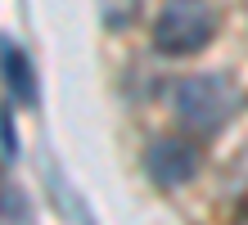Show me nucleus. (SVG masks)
<instances>
[{
	"mask_svg": "<svg viewBox=\"0 0 248 225\" xmlns=\"http://www.w3.org/2000/svg\"><path fill=\"white\" fill-rule=\"evenodd\" d=\"M171 108H176V117L199 131V135H217L230 117H235L239 108V90L230 77H221V72H203V77H185L176 81V95H171Z\"/></svg>",
	"mask_w": 248,
	"mask_h": 225,
	"instance_id": "1",
	"label": "nucleus"
},
{
	"mask_svg": "<svg viewBox=\"0 0 248 225\" xmlns=\"http://www.w3.org/2000/svg\"><path fill=\"white\" fill-rule=\"evenodd\" d=\"M217 36V9L208 0H167L163 14L154 18V45L167 59L199 54Z\"/></svg>",
	"mask_w": 248,
	"mask_h": 225,
	"instance_id": "2",
	"label": "nucleus"
},
{
	"mask_svg": "<svg viewBox=\"0 0 248 225\" xmlns=\"http://www.w3.org/2000/svg\"><path fill=\"white\" fill-rule=\"evenodd\" d=\"M144 171H149L154 185H185V180H194L199 171V149L181 140V135H167V140H154L149 144V153H144Z\"/></svg>",
	"mask_w": 248,
	"mask_h": 225,
	"instance_id": "3",
	"label": "nucleus"
},
{
	"mask_svg": "<svg viewBox=\"0 0 248 225\" xmlns=\"http://www.w3.org/2000/svg\"><path fill=\"white\" fill-rule=\"evenodd\" d=\"M0 63H5L9 99H14V104H23V108H32V104H36V77H32V63H27L23 45H18V41H5V50H0Z\"/></svg>",
	"mask_w": 248,
	"mask_h": 225,
	"instance_id": "4",
	"label": "nucleus"
},
{
	"mask_svg": "<svg viewBox=\"0 0 248 225\" xmlns=\"http://www.w3.org/2000/svg\"><path fill=\"white\" fill-rule=\"evenodd\" d=\"M140 5L144 0H99V14H104V27L108 32H122L140 18Z\"/></svg>",
	"mask_w": 248,
	"mask_h": 225,
	"instance_id": "5",
	"label": "nucleus"
},
{
	"mask_svg": "<svg viewBox=\"0 0 248 225\" xmlns=\"http://www.w3.org/2000/svg\"><path fill=\"white\" fill-rule=\"evenodd\" d=\"M0 135H5V167H14V162H18V135H14V108H5V117H0Z\"/></svg>",
	"mask_w": 248,
	"mask_h": 225,
	"instance_id": "6",
	"label": "nucleus"
}]
</instances>
